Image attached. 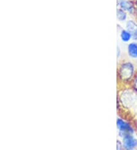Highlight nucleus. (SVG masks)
<instances>
[{"label":"nucleus","mask_w":137,"mask_h":150,"mask_svg":"<svg viewBox=\"0 0 137 150\" xmlns=\"http://www.w3.org/2000/svg\"><path fill=\"white\" fill-rule=\"evenodd\" d=\"M135 65L133 63L127 60L122 61L117 65V77L119 83V87L130 86L132 81L135 77Z\"/></svg>","instance_id":"nucleus-1"},{"label":"nucleus","mask_w":137,"mask_h":150,"mask_svg":"<svg viewBox=\"0 0 137 150\" xmlns=\"http://www.w3.org/2000/svg\"><path fill=\"white\" fill-rule=\"evenodd\" d=\"M137 99V93L130 86L119 88L117 95L118 108L127 110L135 105Z\"/></svg>","instance_id":"nucleus-2"},{"label":"nucleus","mask_w":137,"mask_h":150,"mask_svg":"<svg viewBox=\"0 0 137 150\" xmlns=\"http://www.w3.org/2000/svg\"><path fill=\"white\" fill-rule=\"evenodd\" d=\"M117 128L118 130V136L120 138L123 137L124 136L128 134H135L134 127L132 125L131 123L126 119L119 117L117 118Z\"/></svg>","instance_id":"nucleus-3"},{"label":"nucleus","mask_w":137,"mask_h":150,"mask_svg":"<svg viewBox=\"0 0 137 150\" xmlns=\"http://www.w3.org/2000/svg\"><path fill=\"white\" fill-rule=\"evenodd\" d=\"M123 144V148L126 150H133L137 148V139L134 134H128L121 138Z\"/></svg>","instance_id":"nucleus-4"},{"label":"nucleus","mask_w":137,"mask_h":150,"mask_svg":"<svg viewBox=\"0 0 137 150\" xmlns=\"http://www.w3.org/2000/svg\"><path fill=\"white\" fill-rule=\"evenodd\" d=\"M117 8L126 11L130 15H134L133 0H117Z\"/></svg>","instance_id":"nucleus-5"},{"label":"nucleus","mask_w":137,"mask_h":150,"mask_svg":"<svg viewBox=\"0 0 137 150\" xmlns=\"http://www.w3.org/2000/svg\"><path fill=\"white\" fill-rule=\"evenodd\" d=\"M125 28L131 33L133 40H137V21L134 19H128L125 22Z\"/></svg>","instance_id":"nucleus-6"},{"label":"nucleus","mask_w":137,"mask_h":150,"mask_svg":"<svg viewBox=\"0 0 137 150\" xmlns=\"http://www.w3.org/2000/svg\"><path fill=\"white\" fill-rule=\"evenodd\" d=\"M126 53L131 59H137V42H130L127 44Z\"/></svg>","instance_id":"nucleus-7"},{"label":"nucleus","mask_w":137,"mask_h":150,"mask_svg":"<svg viewBox=\"0 0 137 150\" xmlns=\"http://www.w3.org/2000/svg\"><path fill=\"white\" fill-rule=\"evenodd\" d=\"M120 39L124 43H129L133 40V37H132L131 33L128 31L126 28L121 29L120 31Z\"/></svg>","instance_id":"nucleus-8"},{"label":"nucleus","mask_w":137,"mask_h":150,"mask_svg":"<svg viewBox=\"0 0 137 150\" xmlns=\"http://www.w3.org/2000/svg\"><path fill=\"white\" fill-rule=\"evenodd\" d=\"M128 13L124 10L117 8V18L119 22H126L128 20Z\"/></svg>","instance_id":"nucleus-9"},{"label":"nucleus","mask_w":137,"mask_h":150,"mask_svg":"<svg viewBox=\"0 0 137 150\" xmlns=\"http://www.w3.org/2000/svg\"><path fill=\"white\" fill-rule=\"evenodd\" d=\"M130 86H131V87L137 93V72L136 74L135 77L133 79L131 83H130Z\"/></svg>","instance_id":"nucleus-10"},{"label":"nucleus","mask_w":137,"mask_h":150,"mask_svg":"<svg viewBox=\"0 0 137 150\" xmlns=\"http://www.w3.org/2000/svg\"><path fill=\"white\" fill-rule=\"evenodd\" d=\"M123 148V144H122V142H121V139H118L117 141V149L118 150H121Z\"/></svg>","instance_id":"nucleus-11"},{"label":"nucleus","mask_w":137,"mask_h":150,"mask_svg":"<svg viewBox=\"0 0 137 150\" xmlns=\"http://www.w3.org/2000/svg\"><path fill=\"white\" fill-rule=\"evenodd\" d=\"M134 2V15L137 18V0H133Z\"/></svg>","instance_id":"nucleus-12"},{"label":"nucleus","mask_w":137,"mask_h":150,"mask_svg":"<svg viewBox=\"0 0 137 150\" xmlns=\"http://www.w3.org/2000/svg\"><path fill=\"white\" fill-rule=\"evenodd\" d=\"M121 55V47H120V46H117V59H120Z\"/></svg>","instance_id":"nucleus-13"},{"label":"nucleus","mask_w":137,"mask_h":150,"mask_svg":"<svg viewBox=\"0 0 137 150\" xmlns=\"http://www.w3.org/2000/svg\"><path fill=\"white\" fill-rule=\"evenodd\" d=\"M136 130H137V126H136Z\"/></svg>","instance_id":"nucleus-14"}]
</instances>
